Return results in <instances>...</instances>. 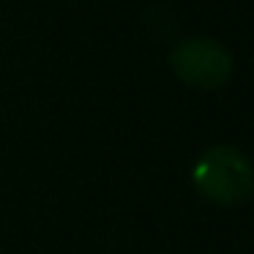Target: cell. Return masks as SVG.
<instances>
[{
  "label": "cell",
  "mask_w": 254,
  "mask_h": 254,
  "mask_svg": "<svg viewBox=\"0 0 254 254\" xmlns=\"http://www.w3.org/2000/svg\"><path fill=\"white\" fill-rule=\"evenodd\" d=\"M191 181L205 199L235 208L254 194V167L232 145H213L197 159L191 170Z\"/></svg>",
  "instance_id": "cell-1"
},
{
  "label": "cell",
  "mask_w": 254,
  "mask_h": 254,
  "mask_svg": "<svg viewBox=\"0 0 254 254\" xmlns=\"http://www.w3.org/2000/svg\"><path fill=\"white\" fill-rule=\"evenodd\" d=\"M170 68L178 82L194 90H219L230 82L235 61L221 41L210 36H189L170 52Z\"/></svg>",
  "instance_id": "cell-2"
}]
</instances>
